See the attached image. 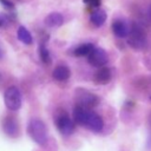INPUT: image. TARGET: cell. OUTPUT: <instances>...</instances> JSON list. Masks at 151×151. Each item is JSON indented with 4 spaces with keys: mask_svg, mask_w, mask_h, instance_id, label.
Here are the masks:
<instances>
[{
    "mask_svg": "<svg viewBox=\"0 0 151 151\" xmlns=\"http://www.w3.org/2000/svg\"><path fill=\"white\" fill-rule=\"evenodd\" d=\"M27 133L38 145L44 146L47 143V129L44 122H41L40 119L33 118L29 120L27 125Z\"/></svg>",
    "mask_w": 151,
    "mask_h": 151,
    "instance_id": "obj_2",
    "label": "cell"
},
{
    "mask_svg": "<svg viewBox=\"0 0 151 151\" xmlns=\"http://www.w3.org/2000/svg\"><path fill=\"white\" fill-rule=\"evenodd\" d=\"M8 21V19H7V17L5 15V14H0V27L1 26H4V25H6V22Z\"/></svg>",
    "mask_w": 151,
    "mask_h": 151,
    "instance_id": "obj_18",
    "label": "cell"
},
{
    "mask_svg": "<svg viewBox=\"0 0 151 151\" xmlns=\"http://www.w3.org/2000/svg\"><path fill=\"white\" fill-rule=\"evenodd\" d=\"M94 47L96 46L93 44H91V42L81 44V45H79V46H77L74 48V55H77V57H87L92 52V50Z\"/></svg>",
    "mask_w": 151,
    "mask_h": 151,
    "instance_id": "obj_15",
    "label": "cell"
},
{
    "mask_svg": "<svg viewBox=\"0 0 151 151\" xmlns=\"http://www.w3.org/2000/svg\"><path fill=\"white\" fill-rule=\"evenodd\" d=\"M111 78H112L111 70L107 66H103V67H99L98 71L94 73L93 80L99 85H105L111 80Z\"/></svg>",
    "mask_w": 151,
    "mask_h": 151,
    "instance_id": "obj_10",
    "label": "cell"
},
{
    "mask_svg": "<svg viewBox=\"0 0 151 151\" xmlns=\"http://www.w3.org/2000/svg\"><path fill=\"white\" fill-rule=\"evenodd\" d=\"M149 125H150V127H151V114H150V117H149Z\"/></svg>",
    "mask_w": 151,
    "mask_h": 151,
    "instance_id": "obj_21",
    "label": "cell"
},
{
    "mask_svg": "<svg viewBox=\"0 0 151 151\" xmlns=\"http://www.w3.org/2000/svg\"><path fill=\"white\" fill-rule=\"evenodd\" d=\"M17 35H18V39L21 42H24L25 45H31L33 42L32 34L28 32V29L25 26H19V28L17 31Z\"/></svg>",
    "mask_w": 151,
    "mask_h": 151,
    "instance_id": "obj_14",
    "label": "cell"
},
{
    "mask_svg": "<svg viewBox=\"0 0 151 151\" xmlns=\"http://www.w3.org/2000/svg\"><path fill=\"white\" fill-rule=\"evenodd\" d=\"M84 2L85 4H87L90 7H92V8H98L99 7V5H100V2H101V0H84Z\"/></svg>",
    "mask_w": 151,
    "mask_h": 151,
    "instance_id": "obj_17",
    "label": "cell"
},
{
    "mask_svg": "<svg viewBox=\"0 0 151 151\" xmlns=\"http://www.w3.org/2000/svg\"><path fill=\"white\" fill-rule=\"evenodd\" d=\"M0 2L5 6V7H7V8H13L14 6H13V4L12 2H9V1H7V0H0Z\"/></svg>",
    "mask_w": 151,
    "mask_h": 151,
    "instance_id": "obj_19",
    "label": "cell"
},
{
    "mask_svg": "<svg viewBox=\"0 0 151 151\" xmlns=\"http://www.w3.org/2000/svg\"><path fill=\"white\" fill-rule=\"evenodd\" d=\"M150 99H151V97H150Z\"/></svg>",
    "mask_w": 151,
    "mask_h": 151,
    "instance_id": "obj_23",
    "label": "cell"
},
{
    "mask_svg": "<svg viewBox=\"0 0 151 151\" xmlns=\"http://www.w3.org/2000/svg\"><path fill=\"white\" fill-rule=\"evenodd\" d=\"M73 119L78 125L85 126L93 132H100L104 127V120L98 113L78 105L73 109Z\"/></svg>",
    "mask_w": 151,
    "mask_h": 151,
    "instance_id": "obj_1",
    "label": "cell"
},
{
    "mask_svg": "<svg viewBox=\"0 0 151 151\" xmlns=\"http://www.w3.org/2000/svg\"><path fill=\"white\" fill-rule=\"evenodd\" d=\"M127 44L130 47L137 51H142L146 46V33L144 28L137 22L131 24V29L127 35Z\"/></svg>",
    "mask_w": 151,
    "mask_h": 151,
    "instance_id": "obj_3",
    "label": "cell"
},
{
    "mask_svg": "<svg viewBox=\"0 0 151 151\" xmlns=\"http://www.w3.org/2000/svg\"><path fill=\"white\" fill-rule=\"evenodd\" d=\"M106 18H107L106 12H105L104 9H101V8L98 7V8H96V9L91 13L90 20H91V22H92L96 27H100V26H103L104 22L106 21Z\"/></svg>",
    "mask_w": 151,
    "mask_h": 151,
    "instance_id": "obj_11",
    "label": "cell"
},
{
    "mask_svg": "<svg viewBox=\"0 0 151 151\" xmlns=\"http://www.w3.org/2000/svg\"><path fill=\"white\" fill-rule=\"evenodd\" d=\"M76 103L78 106L85 107V109H92L96 107L99 104V98L94 93L84 90V88H78L76 91Z\"/></svg>",
    "mask_w": 151,
    "mask_h": 151,
    "instance_id": "obj_5",
    "label": "cell"
},
{
    "mask_svg": "<svg viewBox=\"0 0 151 151\" xmlns=\"http://www.w3.org/2000/svg\"><path fill=\"white\" fill-rule=\"evenodd\" d=\"M87 61L93 67H103L109 61V55L106 51H104L100 47H94L92 52L87 55Z\"/></svg>",
    "mask_w": 151,
    "mask_h": 151,
    "instance_id": "obj_6",
    "label": "cell"
},
{
    "mask_svg": "<svg viewBox=\"0 0 151 151\" xmlns=\"http://www.w3.org/2000/svg\"><path fill=\"white\" fill-rule=\"evenodd\" d=\"M39 55H40V59L42 60L44 64H50V63H51L50 52H48L47 47L45 46V44H40V47H39Z\"/></svg>",
    "mask_w": 151,
    "mask_h": 151,
    "instance_id": "obj_16",
    "label": "cell"
},
{
    "mask_svg": "<svg viewBox=\"0 0 151 151\" xmlns=\"http://www.w3.org/2000/svg\"><path fill=\"white\" fill-rule=\"evenodd\" d=\"M4 101L9 111H18L21 107V103H22L20 90L15 86L8 87L4 93Z\"/></svg>",
    "mask_w": 151,
    "mask_h": 151,
    "instance_id": "obj_4",
    "label": "cell"
},
{
    "mask_svg": "<svg viewBox=\"0 0 151 151\" xmlns=\"http://www.w3.org/2000/svg\"><path fill=\"white\" fill-rule=\"evenodd\" d=\"M74 123L67 113H60L58 114L57 119H55V125L59 130V132L63 136H70L73 133L74 131Z\"/></svg>",
    "mask_w": 151,
    "mask_h": 151,
    "instance_id": "obj_7",
    "label": "cell"
},
{
    "mask_svg": "<svg viewBox=\"0 0 151 151\" xmlns=\"http://www.w3.org/2000/svg\"><path fill=\"white\" fill-rule=\"evenodd\" d=\"M64 22V17L59 12H52L45 18V25L48 27H59Z\"/></svg>",
    "mask_w": 151,
    "mask_h": 151,
    "instance_id": "obj_12",
    "label": "cell"
},
{
    "mask_svg": "<svg viewBox=\"0 0 151 151\" xmlns=\"http://www.w3.org/2000/svg\"><path fill=\"white\" fill-rule=\"evenodd\" d=\"M52 76H53V78H54L55 80H58V81H65V80H67V79L70 78L71 71H70V68H68L66 65H59V66H57V67L53 70Z\"/></svg>",
    "mask_w": 151,
    "mask_h": 151,
    "instance_id": "obj_13",
    "label": "cell"
},
{
    "mask_svg": "<svg viewBox=\"0 0 151 151\" xmlns=\"http://www.w3.org/2000/svg\"><path fill=\"white\" fill-rule=\"evenodd\" d=\"M2 55H4V53H2V50L0 47V59H2Z\"/></svg>",
    "mask_w": 151,
    "mask_h": 151,
    "instance_id": "obj_20",
    "label": "cell"
},
{
    "mask_svg": "<svg viewBox=\"0 0 151 151\" xmlns=\"http://www.w3.org/2000/svg\"><path fill=\"white\" fill-rule=\"evenodd\" d=\"M130 29H131V25L123 19H116L112 22V32L117 38H120V39L127 38Z\"/></svg>",
    "mask_w": 151,
    "mask_h": 151,
    "instance_id": "obj_8",
    "label": "cell"
},
{
    "mask_svg": "<svg viewBox=\"0 0 151 151\" xmlns=\"http://www.w3.org/2000/svg\"><path fill=\"white\" fill-rule=\"evenodd\" d=\"M149 17H150V19H151V6H150V8H149Z\"/></svg>",
    "mask_w": 151,
    "mask_h": 151,
    "instance_id": "obj_22",
    "label": "cell"
},
{
    "mask_svg": "<svg viewBox=\"0 0 151 151\" xmlns=\"http://www.w3.org/2000/svg\"><path fill=\"white\" fill-rule=\"evenodd\" d=\"M2 129H4V132L7 136H9L11 138H15L19 134V126H18L15 118H13V117L5 118V120L2 123Z\"/></svg>",
    "mask_w": 151,
    "mask_h": 151,
    "instance_id": "obj_9",
    "label": "cell"
}]
</instances>
